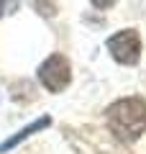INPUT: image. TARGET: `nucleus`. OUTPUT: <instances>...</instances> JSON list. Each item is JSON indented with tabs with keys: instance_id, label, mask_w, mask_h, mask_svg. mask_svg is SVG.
<instances>
[{
	"instance_id": "f257e3e1",
	"label": "nucleus",
	"mask_w": 146,
	"mask_h": 154,
	"mask_svg": "<svg viewBox=\"0 0 146 154\" xmlns=\"http://www.w3.org/2000/svg\"><path fill=\"white\" fill-rule=\"evenodd\" d=\"M105 118L115 139L133 144L146 134V100L144 98H120L105 108Z\"/></svg>"
},
{
	"instance_id": "f03ea898",
	"label": "nucleus",
	"mask_w": 146,
	"mask_h": 154,
	"mask_svg": "<svg viewBox=\"0 0 146 154\" xmlns=\"http://www.w3.org/2000/svg\"><path fill=\"white\" fill-rule=\"evenodd\" d=\"M38 80L49 93H62L72 82V64L64 54H51L38 64Z\"/></svg>"
},
{
	"instance_id": "7ed1b4c3",
	"label": "nucleus",
	"mask_w": 146,
	"mask_h": 154,
	"mask_svg": "<svg viewBox=\"0 0 146 154\" xmlns=\"http://www.w3.org/2000/svg\"><path fill=\"white\" fill-rule=\"evenodd\" d=\"M110 57H113L118 64H126V67H133L138 64L141 59V36L136 28H123V31L113 33V36L105 41Z\"/></svg>"
},
{
	"instance_id": "20e7f679",
	"label": "nucleus",
	"mask_w": 146,
	"mask_h": 154,
	"mask_svg": "<svg viewBox=\"0 0 146 154\" xmlns=\"http://www.w3.org/2000/svg\"><path fill=\"white\" fill-rule=\"evenodd\" d=\"M46 126H51V118L49 116H41V118H36L33 123H28V126H23L18 134H13V136H8L5 141L0 144V154H5V152H11V149H16L21 141H26L28 136H33L36 131H41V128H46Z\"/></svg>"
},
{
	"instance_id": "39448f33",
	"label": "nucleus",
	"mask_w": 146,
	"mask_h": 154,
	"mask_svg": "<svg viewBox=\"0 0 146 154\" xmlns=\"http://www.w3.org/2000/svg\"><path fill=\"white\" fill-rule=\"evenodd\" d=\"M33 5H36V11L41 13V16H56V3L54 0H33Z\"/></svg>"
},
{
	"instance_id": "423d86ee",
	"label": "nucleus",
	"mask_w": 146,
	"mask_h": 154,
	"mask_svg": "<svg viewBox=\"0 0 146 154\" xmlns=\"http://www.w3.org/2000/svg\"><path fill=\"white\" fill-rule=\"evenodd\" d=\"M90 3L97 8V11H105V8H110V5H113L115 0H90Z\"/></svg>"
},
{
	"instance_id": "0eeeda50",
	"label": "nucleus",
	"mask_w": 146,
	"mask_h": 154,
	"mask_svg": "<svg viewBox=\"0 0 146 154\" xmlns=\"http://www.w3.org/2000/svg\"><path fill=\"white\" fill-rule=\"evenodd\" d=\"M3 13H5V0H0V18H3Z\"/></svg>"
}]
</instances>
